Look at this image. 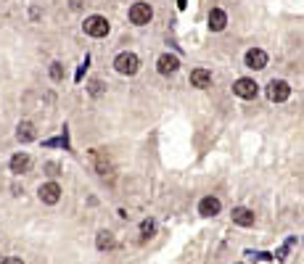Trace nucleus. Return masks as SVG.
I'll return each instance as SVG.
<instances>
[{"label":"nucleus","instance_id":"f257e3e1","mask_svg":"<svg viewBox=\"0 0 304 264\" xmlns=\"http://www.w3.org/2000/svg\"><path fill=\"white\" fill-rule=\"evenodd\" d=\"M114 69H116L119 74H127V77H132L135 71L141 69V58L135 56V53H119V56L114 58Z\"/></svg>","mask_w":304,"mask_h":264},{"label":"nucleus","instance_id":"f03ea898","mask_svg":"<svg viewBox=\"0 0 304 264\" xmlns=\"http://www.w3.org/2000/svg\"><path fill=\"white\" fill-rule=\"evenodd\" d=\"M82 27H85V35H90V37H106L109 29H111L103 16H87Z\"/></svg>","mask_w":304,"mask_h":264},{"label":"nucleus","instance_id":"7ed1b4c3","mask_svg":"<svg viewBox=\"0 0 304 264\" xmlns=\"http://www.w3.org/2000/svg\"><path fill=\"white\" fill-rule=\"evenodd\" d=\"M151 19H154V8L148 3H132L130 6V21L138 24V27H146Z\"/></svg>","mask_w":304,"mask_h":264},{"label":"nucleus","instance_id":"20e7f679","mask_svg":"<svg viewBox=\"0 0 304 264\" xmlns=\"http://www.w3.org/2000/svg\"><path fill=\"white\" fill-rule=\"evenodd\" d=\"M233 92H236L238 98L251 101V98H256V92H260V85H256L254 80H249V77H241V80L233 85Z\"/></svg>","mask_w":304,"mask_h":264},{"label":"nucleus","instance_id":"39448f33","mask_svg":"<svg viewBox=\"0 0 304 264\" xmlns=\"http://www.w3.org/2000/svg\"><path fill=\"white\" fill-rule=\"evenodd\" d=\"M288 95H291V87H288V82H283V80H272V82L267 85V98H270V101L283 103V101H288Z\"/></svg>","mask_w":304,"mask_h":264},{"label":"nucleus","instance_id":"423d86ee","mask_svg":"<svg viewBox=\"0 0 304 264\" xmlns=\"http://www.w3.org/2000/svg\"><path fill=\"white\" fill-rule=\"evenodd\" d=\"M40 201L42 204H48V206H53V204H58V198H61V188H58V182H45V185H40Z\"/></svg>","mask_w":304,"mask_h":264},{"label":"nucleus","instance_id":"0eeeda50","mask_svg":"<svg viewBox=\"0 0 304 264\" xmlns=\"http://www.w3.org/2000/svg\"><path fill=\"white\" fill-rule=\"evenodd\" d=\"M246 66H249V69H256V71L265 69V66H267V53L260 51V48H251V51L246 53Z\"/></svg>","mask_w":304,"mask_h":264},{"label":"nucleus","instance_id":"6e6552de","mask_svg":"<svg viewBox=\"0 0 304 264\" xmlns=\"http://www.w3.org/2000/svg\"><path fill=\"white\" fill-rule=\"evenodd\" d=\"M220 209H222V204H220V198H215V196L201 198V204H199V211L204 217H215V214H220Z\"/></svg>","mask_w":304,"mask_h":264},{"label":"nucleus","instance_id":"1a4fd4ad","mask_svg":"<svg viewBox=\"0 0 304 264\" xmlns=\"http://www.w3.org/2000/svg\"><path fill=\"white\" fill-rule=\"evenodd\" d=\"M32 169V159L27 156V153H16V156L11 159V172H16V175H24Z\"/></svg>","mask_w":304,"mask_h":264},{"label":"nucleus","instance_id":"9d476101","mask_svg":"<svg viewBox=\"0 0 304 264\" xmlns=\"http://www.w3.org/2000/svg\"><path fill=\"white\" fill-rule=\"evenodd\" d=\"M159 71L161 74H175L177 71V66H180V58L177 56H170V53H164V56H159Z\"/></svg>","mask_w":304,"mask_h":264},{"label":"nucleus","instance_id":"9b49d317","mask_svg":"<svg viewBox=\"0 0 304 264\" xmlns=\"http://www.w3.org/2000/svg\"><path fill=\"white\" fill-rule=\"evenodd\" d=\"M233 222H236V225H241V227H251V225H254V211H251V209H246V206L233 209Z\"/></svg>","mask_w":304,"mask_h":264},{"label":"nucleus","instance_id":"f8f14e48","mask_svg":"<svg viewBox=\"0 0 304 264\" xmlns=\"http://www.w3.org/2000/svg\"><path fill=\"white\" fill-rule=\"evenodd\" d=\"M225 24H227L225 11H222V8H212V11H209V27H212V32H222Z\"/></svg>","mask_w":304,"mask_h":264},{"label":"nucleus","instance_id":"ddd939ff","mask_svg":"<svg viewBox=\"0 0 304 264\" xmlns=\"http://www.w3.org/2000/svg\"><path fill=\"white\" fill-rule=\"evenodd\" d=\"M191 85H193V87H209V85H212V71H206V69H193V71H191Z\"/></svg>","mask_w":304,"mask_h":264},{"label":"nucleus","instance_id":"4468645a","mask_svg":"<svg viewBox=\"0 0 304 264\" xmlns=\"http://www.w3.org/2000/svg\"><path fill=\"white\" fill-rule=\"evenodd\" d=\"M16 137L21 143H32L35 140V124L32 122H21L19 127H16Z\"/></svg>","mask_w":304,"mask_h":264},{"label":"nucleus","instance_id":"2eb2a0df","mask_svg":"<svg viewBox=\"0 0 304 264\" xmlns=\"http://www.w3.org/2000/svg\"><path fill=\"white\" fill-rule=\"evenodd\" d=\"M114 243H116V241H114V235H111V232H106V230H103V232H98L96 246L101 248V251H109V248H114Z\"/></svg>","mask_w":304,"mask_h":264},{"label":"nucleus","instance_id":"dca6fc26","mask_svg":"<svg viewBox=\"0 0 304 264\" xmlns=\"http://www.w3.org/2000/svg\"><path fill=\"white\" fill-rule=\"evenodd\" d=\"M87 92H90L93 98H101L103 92H106V85H103L101 80H90V85H87Z\"/></svg>","mask_w":304,"mask_h":264},{"label":"nucleus","instance_id":"f3484780","mask_svg":"<svg viewBox=\"0 0 304 264\" xmlns=\"http://www.w3.org/2000/svg\"><path fill=\"white\" fill-rule=\"evenodd\" d=\"M154 230H156V222H154V220H143V222H141L143 238H151V235H154Z\"/></svg>","mask_w":304,"mask_h":264},{"label":"nucleus","instance_id":"a211bd4d","mask_svg":"<svg viewBox=\"0 0 304 264\" xmlns=\"http://www.w3.org/2000/svg\"><path fill=\"white\" fill-rule=\"evenodd\" d=\"M51 77H53L56 82L64 80V69H61V64H51Z\"/></svg>","mask_w":304,"mask_h":264},{"label":"nucleus","instance_id":"6ab92c4d","mask_svg":"<svg viewBox=\"0 0 304 264\" xmlns=\"http://www.w3.org/2000/svg\"><path fill=\"white\" fill-rule=\"evenodd\" d=\"M0 264H24V261L16 259V256H3V259H0Z\"/></svg>","mask_w":304,"mask_h":264},{"label":"nucleus","instance_id":"aec40b11","mask_svg":"<svg viewBox=\"0 0 304 264\" xmlns=\"http://www.w3.org/2000/svg\"><path fill=\"white\" fill-rule=\"evenodd\" d=\"M48 175H58V166L56 164H48Z\"/></svg>","mask_w":304,"mask_h":264},{"label":"nucleus","instance_id":"412c9836","mask_svg":"<svg viewBox=\"0 0 304 264\" xmlns=\"http://www.w3.org/2000/svg\"><path fill=\"white\" fill-rule=\"evenodd\" d=\"M72 8H74V11H80V8H82V0H72Z\"/></svg>","mask_w":304,"mask_h":264}]
</instances>
